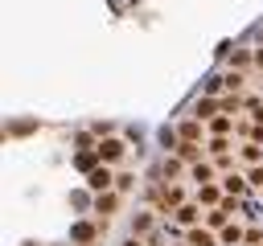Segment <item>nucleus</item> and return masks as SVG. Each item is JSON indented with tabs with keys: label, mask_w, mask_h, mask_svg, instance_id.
Masks as SVG:
<instances>
[{
	"label": "nucleus",
	"mask_w": 263,
	"mask_h": 246,
	"mask_svg": "<svg viewBox=\"0 0 263 246\" xmlns=\"http://www.w3.org/2000/svg\"><path fill=\"white\" fill-rule=\"evenodd\" d=\"M99 156H103V164H119V160L127 156V139H119V135H103V139H99Z\"/></svg>",
	"instance_id": "obj_1"
},
{
	"label": "nucleus",
	"mask_w": 263,
	"mask_h": 246,
	"mask_svg": "<svg viewBox=\"0 0 263 246\" xmlns=\"http://www.w3.org/2000/svg\"><path fill=\"white\" fill-rule=\"evenodd\" d=\"M86 189H90V193H107V189H115V172H111V164L90 168V172H86Z\"/></svg>",
	"instance_id": "obj_2"
},
{
	"label": "nucleus",
	"mask_w": 263,
	"mask_h": 246,
	"mask_svg": "<svg viewBox=\"0 0 263 246\" xmlns=\"http://www.w3.org/2000/svg\"><path fill=\"white\" fill-rule=\"evenodd\" d=\"M168 217H173L181 230H189V225H197V221H201V205H197V201H185V205H177Z\"/></svg>",
	"instance_id": "obj_3"
},
{
	"label": "nucleus",
	"mask_w": 263,
	"mask_h": 246,
	"mask_svg": "<svg viewBox=\"0 0 263 246\" xmlns=\"http://www.w3.org/2000/svg\"><path fill=\"white\" fill-rule=\"evenodd\" d=\"M218 180H222V189H226L230 197H242V193L251 189V180H247V172H238V168H230V172H222Z\"/></svg>",
	"instance_id": "obj_4"
},
{
	"label": "nucleus",
	"mask_w": 263,
	"mask_h": 246,
	"mask_svg": "<svg viewBox=\"0 0 263 246\" xmlns=\"http://www.w3.org/2000/svg\"><path fill=\"white\" fill-rule=\"evenodd\" d=\"M185 246H218V230H210V225H189V230H185Z\"/></svg>",
	"instance_id": "obj_5"
},
{
	"label": "nucleus",
	"mask_w": 263,
	"mask_h": 246,
	"mask_svg": "<svg viewBox=\"0 0 263 246\" xmlns=\"http://www.w3.org/2000/svg\"><path fill=\"white\" fill-rule=\"evenodd\" d=\"M95 213H103V217H111L115 209H119V189H107V193H95Z\"/></svg>",
	"instance_id": "obj_6"
},
{
	"label": "nucleus",
	"mask_w": 263,
	"mask_h": 246,
	"mask_svg": "<svg viewBox=\"0 0 263 246\" xmlns=\"http://www.w3.org/2000/svg\"><path fill=\"white\" fill-rule=\"evenodd\" d=\"M218 111H222V102H214V94H201V98L193 102V115H197L201 123H210V119H214Z\"/></svg>",
	"instance_id": "obj_7"
},
{
	"label": "nucleus",
	"mask_w": 263,
	"mask_h": 246,
	"mask_svg": "<svg viewBox=\"0 0 263 246\" xmlns=\"http://www.w3.org/2000/svg\"><path fill=\"white\" fill-rule=\"evenodd\" d=\"M99 164H103L99 148H78V156H74V168H78V172H90V168H99Z\"/></svg>",
	"instance_id": "obj_8"
},
{
	"label": "nucleus",
	"mask_w": 263,
	"mask_h": 246,
	"mask_svg": "<svg viewBox=\"0 0 263 246\" xmlns=\"http://www.w3.org/2000/svg\"><path fill=\"white\" fill-rule=\"evenodd\" d=\"M205 225L222 234V230L230 225V209H226V205H210V209H205Z\"/></svg>",
	"instance_id": "obj_9"
},
{
	"label": "nucleus",
	"mask_w": 263,
	"mask_h": 246,
	"mask_svg": "<svg viewBox=\"0 0 263 246\" xmlns=\"http://www.w3.org/2000/svg\"><path fill=\"white\" fill-rule=\"evenodd\" d=\"M238 160L251 168V164H263V144H255V139H242L238 144Z\"/></svg>",
	"instance_id": "obj_10"
},
{
	"label": "nucleus",
	"mask_w": 263,
	"mask_h": 246,
	"mask_svg": "<svg viewBox=\"0 0 263 246\" xmlns=\"http://www.w3.org/2000/svg\"><path fill=\"white\" fill-rule=\"evenodd\" d=\"M222 193H226V189L214 184V180H210V184H197V205H222Z\"/></svg>",
	"instance_id": "obj_11"
},
{
	"label": "nucleus",
	"mask_w": 263,
	"mask_h": 246,
	"mask_svg": "<svg viewBox=\"0 0 263 246\" xmlns=\"http://www.w3.org/2000/svg\"><path fill=\"white\" fill-rule=\"evenodd\" d=\"M95 234H99V230H95L90 221H74V225H70V242H74V246H86V242H95Z\"/></svg>",
	"instance_id": "obj_12"
},
{
	"label": "nucleus",
	"mask_w": 263,
	"mask_h": 246,
	"mask_svg": "<svg viewBox=\"0 0 263 246\" xmlns=\"http://www.w3.org/2000/svg\"><path fill=\"white\" fill-rule=\"evenodd\" d=\"M177 156H181L185 164H197V160H201V139H181V144H177Z\"/></svg>",
	"instance_id": "obj_13"
},
{
	"label": "nucleus",
	"mask_w": 263,
	"mask_h": 246,
	"mask_svg": "<svg viewBox=\"0 0 263 246\" xmlns=\"http://www.w3.org/2000/svg\"><path fill=\"white\" fill-rule=\"evenodd\" d=\"M189 176H193L197 184H210V180L218 176V164H205V160H197V164H189Z\"/></svg>",
	"instance_id": "obj_14"
},
{
	"label": "nucleus",
	"mask_w": 263,
	"mask_h": 246,
	"mask_svg": "<svg viewBox=\"0 0 263 246\" xmlns=\"http://www.w3.org/2000/svg\"><path fill=\"white\" fill-rule=\"evenodd\" d=\"M152 230H156V213H136V217H132V234H136V238H148Z\"/></svg>",
	"instance_id": "obj_15"
},
{
	"label": "nucleus",
	"mask_w": 263,
	"mask_h": 246,
	"mask_svg": "<svg viewBox=\"0 0 263 246\" xmlns=\"http://www.w3.org/2000/svg\"><path fill=\"white\" fill-rule=\"evenodd\" d=\"M205 127H210V135H230V131H234V115H226V111H222V115H214Z\"/></svg>",
	"instance_id": "obj_16"
},
{
	"label": "nucleus",
	"mask_w": 263,
	"mask_h": 246,
	"mask_svg": "<svg viewBox=\"0 0 263 246\" xmlns=\"http://www.w3.org/2000/svg\"><path fill=\"white\" fill-rule=\"evenodd\" d=\"M247 66H255V49H234L230 53V70H247Z\"/></svg>",
	"instance_id": "obj_17"
},
{
	"label": "nucleus",
	"mask_w": 263,
	"mask_h": 246,
	"mask_svg": "<svg viewBox=\"0 0 263 246\" xmlns=\"http://www.w3.org/2000/svg\"><path fill=\"white\" fill-rule=\"evenodd\" d=\"M181 168H185L181 156H164V160H160V176H164V180H168V176H181Z\"/></svg>",
	"instance_id": "obj_18"
},
{
	"label": "nucleus",
	"mask_w": 263,
	"mask_h": 246,
	"mask_svg": "<svg viewBox=\"0 0 263 246\" xmlns=\"http://www.w3.org/2000/svg\"><path fill=\"white\" fill-rule=\"evenodd\" d=\"M177 131H181V139H201V119L193 115V119H185Z\"/></svg>",
	"instance_id": "obj_19"
},
{
	"label": "nucleus",
	"mask_w": 263,
	"mask_h": 246,
	"mask_svg": "<svg viewBox=\"0 0 263 246\" xmlns=\"http://www.w3.org/2000/svg\"><path fill=\"white\" fill-rule=\"evenodd\" d=\"M205 152H210V156H222V152H234V144H230L226 135H210V144H205Z\"/></svg>",
	"instance_id": "obj_20"
},
{
	"label": "nucleus",
	"mask_w": 263,
	"mask_h": 246,
	"mask_svg": "<svg viewBox=\"0 0 263 246\" xmlns=\"http://www.w3.org/2000/svg\"><path fill=\"white\" fill-rule=\"evenodd\" d=\"M222 82H226V90H242V82H247V78H242V70H226V74H222Z\"/></svg>",
	"instance_id": "obj_21"
},
{
	"label": "nucleus",
	"mask_w": 263,
	"mask_h": 246,
	"mask_svg": "<svg viewBox=\"0 0 263 246\" xmlns=\"http://www.w3.org/2000/svg\"><path fill=\"white\" fill-rule=\"evenodd\" d=\"M251 131H255V119H251V123H247V119H234V135L251 139Z\"/></svg>",
	"instance_id": "obj_22"
},
{
	"label": "nucleus",
	"mask_w": 263,
	"mask_h": 246,
	"mask_svg": "<svg viewBox=\"0 0 263 246\" xmlns=\"http://www.w3.org/2000/svg\"><path fill=\"white\" fill-rule=\"evenodd\" d=\"M115 189H119V193L136 189V176H132V172H119V176H115Z\"/></svg>",
	"instance_id": "obj_23"
},
{
	"label": "nucleus",
	"mask_w": 263,
	"mask_h": 246,
	"mask_svg": "<svg viewBox=\"0 0 263 246\" xmlns=\"http://www.w3.org/2000/svg\"><path fill=\"white\" fill-rule=\"evenodd\" d=\"M247 180H251L255 189H263V164H251V168H247Z\"/></svg>",
	"instance_id": "obj_24"
},
{
	"label": "nucleus",
	"mask_w": 263,
	"mask_h": 246,
	"mask_svg": "<svg viewBox=\"0 0 263 246\" xmlns=\"http://www.w3.org/2000/svg\"><path fill=\"white\" fill-rule=\"evenodd\" d=\"M74 144H78V148H99V139H95L90 131H78V135H74Z\"/></svg>",
	"instance_id": "obj_25"
},
{
	"label": "nucleus",
	"mask_w": 263,
	"mask_h": 246,
	"mask_svg": "<svg viewBox=\"0 0 263 246\" xmlns=\"http://www.w3.org/2000/svg\"><path fill=\"white\" fill-rule=\"evenodd\" d=\"M222 86H226V82H222V78H205V94H218V90H222Z\"/></svg>",
	"instance_id": "obj_26"
},
{
	"label": "nucleus",
	"mask_w": 263,
	"mask_h": 246,
	"mask_svg": "<svg viewBox=\"0 0 263 246\" xmlns=\"http://www.w3.org/2000/svg\"><path fill=\"white\" fill-rule=\"evenodd\" d=\"M255 242H263V230H255V225H251V230H247V246H255Z\"/></svg>",
	"instance_id": "obj_27"
},
{
	"label": "nucleus",
	"mask_w": 263,
	"mask_h": 246,
	"mask_svg": "<svg viewBox=\"0 0 263 246\" xmlns=\"http://www.w3.org/2000/svg\"><path fill=\"white\" fill-rule=\"evenodd\" d=\"M255 66H259V70H263V45H259V49H255Z\"/></svg>",
	"instance_id": "obj_28"
},
{
	"label": "nucleus",
	"mask_w": 263,
	"mask_h": 246,
	"mask_svg": "<svg viewBox=\"0 0 263 246\" xmlns=\"http://www.w3.org/2000/svg\"><path fill=\"white\" fill-rule=\"evenodd\" d=\"M25 246H37V242H25Z\"/></svg>",
	"instance_id": "obj_29"
},
{
	"label": "nucleus",
	"mask_w": 263,
	"mask_h": 246,
	"mask_svg": "<svg viewBox=\"0 0 263 246\" xmlns=\"http://www.w3.org/2000/svg\"><path fill=\"white\" fill-rule=\"evenodd\" d=\"M255 246H263V242H255Z\"/></svg>",
	"instance_id": "obj_30"
}]
</instances>
